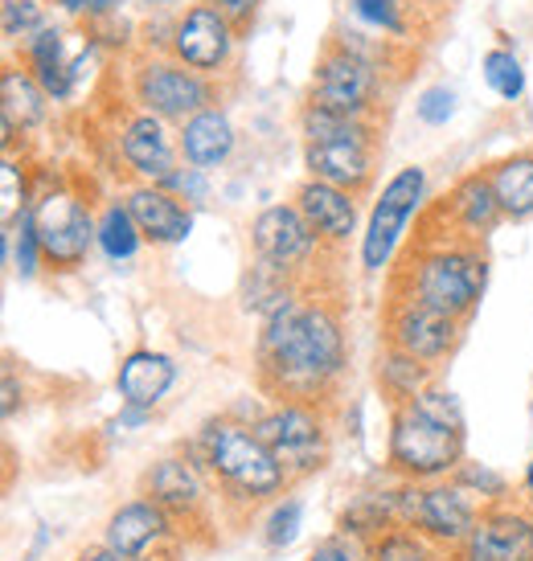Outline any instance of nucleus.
Segmentation results:
<instances>
[{
  "mask_svg": "<svg viewBox=\"0 0 533 561\" xmlns=\"http://www.w3.org/2000/svg\"><path fill=\"white\" fill-rule=\"evenodd\" d=\"M377 386H382V393H386L394 405H407L431 386V365H423L419 357H410L402 348L386 344V348L377 353Z\"/></svg>",
  "mask_w": 533,
  "mask_h": 561,
  "instance_id": "26",
  "label": "nucleus"
},
{
  "mask_svg": "<svg viewBox=\"0 0 533 561\" xmlns=\"http://www.w3.org/2000/svg\"><path fill=\"white\" fill-rule=\"evenodd\" d=\"M407 4H415V0H407ZM419 4H423V0H419Z\"/></svg>",
  "mask_w": 533,
  "mask_h": 561,
  "instance_id": "48",
  "label": "nucleus"
},
{
  "mask_svg": "<svg viewBox=\"0 0 533 561\" xmlns=\"http://www.w3.org/2000/svg\"><path fill=\"white\" fill-rule=\"evenodd\" d=\"M382 328H386V344L419 357L423 365H440L460 341L464 320L431 308V304L415 299L410 291H394L390 304H386V316H382Z\"/></svg>",
  "mask_w": 533,
  "mask_h": 561,
  "instance_id": "13",
  "label": "nucleus"
},
{
  "mask_svg": "<svg viewBox=\"0 0 533 561\" xmlns=\"http://www.w3.org/2000/svg\"><path fill=\"white\" fill-rule=\"evenodd\" d=\"M254 431L275 451V459L287 471V480L320 471L325 455H329V426H325V414L313 402L271 405L263 419L254 422Z\"/></svg>",
  "mask_w": 533,
  "mask_h": 561,
  "instance_id": "11",
  "label": "nucleus"
},
{
  "mask_svg": "<svg viewBox=\"0 0 533 561\" xmlns=\"http://www.w3.org/2000/svg\"><path fill=\"white\" fill-rule=\"evenodd\" d=\"M296 209L308 218L325 247H345L349 238L358 234V193H349V188L308 176L296 188Z\"/></svg>",
  "mask_w": 533,
  "mask_h": 561,
  "instance_id": "19",
  "label": "nucleus"
},
{
  "mask_svg": "<svg viewBox=\"0 0 533 561\" xmlns=\"http://www.w3.org/2000/svg\"><path fill=\"white\" fill-rule=\"evenodd\" d=\"M427 197V169L419 164H407L398 169L382 185L374 209H370V221H365V234H361V271H386L394 263V254L407 238L410 218L419 214V205Z\"/></svg>",
  "mask_w": 533,
  "mask_h": 561,
  "instance_id": "10",
  "label": "nucleus"
},
{
  "mask_svg": "<svg viewBox=\"0 0 533 561\" xmlns=\"http://www.w3.org/2000/svg\"><path fill=\"white\" fill-rule=\"evenodd\" d=\"M33 226H37L46 263L54 271H75L87 263L91 247H99V218L91 214V205L82 202L79 188L70 185H54L46 193H37Z\"/></svg>",
  "mask_w": 533,
  "mask_h": 561,
  "instance_id": "9",
  "label": "nucleus"
},
{
  "mask_svg": "<svg viewBox=\"0 0 533 561\" xmlns=\"http://www.w3.org/2000/svg\"><path fill=\"white\" fill-rule=\"evenodd\" d=\"M480 75H485L488 91L497 94L501 103H521V94H525V66L513 49L504 46H492L480 58Z\"/></svg>",
  "mask_w": 533,
  "mask_h": 561,
  "instance_id": "28",
  "label": "nucleus"
},
{
  "mask_svg": "<svg viewBox=\"0 0 533 561\" xmlns=\"http://www.w3.org/2000/svg\"><path fill=\"white\" fill-rule=\"evenodd\" d=\"M21 62L30 66H54V62H70L66 58V33L63 25H46V30H37L33 37L21 42Z\"/></svg>",
  "mask_w": 533,
  "mask_h": 561,
  "instance_id": "35",
  "label": "nucleus"
},
{
  "mask_svg": "<svg viewBox=\"0 0 533 561\" xmlns=\"http://www.w3.org/2000/svg\"><path fill=\"white\" fill-rule=\"evenodd\" d=\"M202 459L205 468L222 480L226 492H235L238 500L247 504H259L266 496H280L287 488V471L275 459V451L266 447L254 426H242V422L230 419H214L205 422L202 431Z\"/></svg>",
  "mask_w": 533,
  "mask_h": 561,
  "instance_id": "4",
  "label": "nucleus"
},
{
  "mask_svg": "<svg viewBox=\"0 0 533 561\" xmlns=\"http://www.w3.org/2000/svg\"><path fill=\"white\" fill-rule=\"evenodd\" d=\"M521 492H525V504L533 508V459H530V468H525V476H521Z\"/></svg>",
  "mask_w": 533,
  "mask_h": 561,
  "instance_id": "46",
  "label": "nucleus"
},
{
  "mask_svg": "<svg viewBox=\"0 0 533 561\" xmlns=\"http://www.w3.org/2000/svg\"><path fill=\"white\" fill-rule=\"evenodd\" d=\"M443 218L452 226L447 238H460V242H480L485 234H492V226L501 221V205H497V193H492V181H488V169L468 172L452 185V193L443 197Z\"/></svg>",
  "mask_w": 533,
  "mask_h": 561,
  "instance_id": "18",
  "label": "nucleus"
},
{
  "mask_svg": "<svg viewBox=\"0 0 533 561\" xmlns=\"http://www.w3.org/2000/svg\"><path fill=\"white\" fill-rule=\"evenodd\" d=\"M165 188H169L173 197H181L185 205H202L205 193H209V172L193 169V164H181V169L165 181Z\"/></svg>",
  "mask_w": 533,
  "mask_h": 561,
  "instance_id": "38",
  "label": "nucleus"
},
{
  "mask_svg": "<svg viewBox=\"0 0 533 561\" xmlns=\"http://www.w3.org/2000/svg\"><path fill=\"white\" fill-rule=\"evenodd\" d=\"M140 561H152V558H140Z\"/></svg>",
  "mask_w": 533,
  "mask_h": 561,
  "instance_id": "49",
  "label": "nucleus"
},
{
  "mask_svg": "<svg viewBox=\"0 0 533 561\" xmlns=\"http://www.w3.org/2000/svg\"><path fill=\"white\" fill-rule=\"evenodd\" d=\"M173 533V516L160 508L157 500H127L111 513L107 529H103V546L120 553L124 561L148 558V549H157L165 537Z\"/></svg>",
  "mask_w": 533,
  "mask_h": 561,
  "instance_id": "17",
  "label": "nucleus"
},
{
  "mask_svg": "<svg viewBox=\"0 0 533 561\" xmlns=\"http://www.w3.org/2000/svg\"><path fill=\"white\" fill-rule=\"evenodd\" d=\"M480 500L464 483H398V525L423 533L435 549H460L480 525Z\"/></svg>",
  "mask_w": 533,
  "mask_h": 561,
  "instance_id": "6",
  "label": "nucleus"
},
{
  "mask_svg": "<svg viewBox=\"0 0 533 561\" xmlns=\"http://www.w3.org/2000/svg\"><path fill=\"white\" fill-rule=\"evenodd\" d=\"M299 529H304V504H299L296 496H287L271 508V516H266V525H263V537L271 549H287L299 537Z\"/></svg>",
  "mask_w": 533,
  "mask_h": 561,
  "instance_id": "34",
  "label": "nucleus"
},
{
  "mask_svg": "<svg viewBox=\"0 0 533 561\" xmlns=\"http://www.w3.org/2000/svg\"><path fill=\"white\" fill-rule=\"evenodd\" d=\"M214 4H218L222 13L230 16V25L242 33L254 21V16H259V4H263V0H214Z\"/></svg>",
  "mask_w": 533,
  "mask_h": 561,
  "instance_id": "42",
  "label": "nucleus"
},
{
  "mask_svg": "<svg viewBox=\"0 0 533 561\" xmlns=\"http://www.w3.org/2000/svg\"><path fill=\"white\" fill-rule=\"evenodd\" d=\"M488 283V259L480 254L476 242H460V238H435L410 254V263L398 275L394 291H410L431 308L468 320L476 304L485 296Z\"/></svg>",
  "mask_w": 533,
  "mask_h": 561,
  "instance_id": "2",
  "label": "nucleus"
},
{
  "mask_svg": "<svg viewBox=\"0 0 533 561\" xmlns=\"http://www.w3.org/2000/svg\"><path fill=\"white\" fill-rule=\"evenodd\" d=\"M455 561H492V558H488L485 549H480V546H476V541H472V537H468L464 546L455 549Z\"/></svg>",
  "mask_w": 533,
  "mask_h": 561,
  "instance_id": "44",
  "label": "nucleus"
},
{
  "mask_svg": "<svg viewBox=\"0 0 533 561\" xmlns=\"http://www.w3.org/2000/svg\"><path fill=\"white\" fill-rule=\"evenodd\" d=\"M488 181H492V193H497V205H501V218H533V152L497 160L488 169Z\"/></svg>",
  "mask_w": 533,
  "mask_h": 561,
  "instance_id": "25",
  "label": "nucleus"
},
{
  "mask_svg": "<svg viewBox=\"0 0 533 561\" xmlns=\"http://www.w3.org/2000/svg\"><path fill=\"white\" fill-rule=\"evenodd\" d=\"M251 247H254V259L280 266L287 275H296V271H304L320 254L325 242L316 238V230L296 209V202H283V205H266L263 214L251 221Z\"/></svg>",
  "mask_w": 533,
  "mask_h": 561,
  "instance_id": "15",
  "label": "nucleus"
},
{
  "mask_svg": "<svg viewBox=\"0 0 533 561\" xmlns=\"http://www.w3.org/2000/svg\"><path fill=\"white\" fill-rule=\"evenodd\" d=\"M235 49L238 30L214 0L189 4L185 13L173 21V30H169V54L177 62H185L189 70L205 75V79H218L222 70L235 62Z\"/></svg>",
  "mask_w": 533,
  "mask_h": 561,
  "instance_id": "12",
  "label": "nucleus"
},
{
  "mask_svg": "<svg viewBox=\"0 0 533 561\" xmlns=\"http://www.w3.org/2000/svg\"><path fill=\"white\" fill-rule=\"evenodd\" d=\"M115 144H120V160L140 185H165L181 169V140L160 115L132 111L115 131Z\"/></svg>",
  "mask_w": 533,
  "mask_h": 561,
  "instance_id": "14",
  "label": "nucleus"
},
{
  "mask_svg": "<svg viewBox=\"0 0 533 561\" xmlns=\"http://www.w3.org/2000/svg\"><path fill=\"white\" fill-rule=\"evenodd\" d=\"M455 103H460V99H455L452 87H427V91L415 99V115H419L427 127H447L455 115Z\"/></svg>",
  "mask_w": 533,
  "mask_h": 561,
  "instance_id": "37",
  "label": "nucleus"
},
{
  "mask_svg": "<svg viewBox=\"0 0 533 561\" xmlns=\"http://www.w3.org/2000/svg\"><path fill=\"white\" fill-rule=\"evenodd\" d=\"M115 4H124V0H115Z\"/></svg>",
  "mask_w": 533,
  "mask_h": 561,
  "instance_id": "50",
  "label": "nucleus"
},
{
  "mask_svg": "<svg viewBox=\"0 0 533 561\" xmlns=\"http://www.w3.org/2000/svg\"><path fill=\"white\" fill-rule=\"evenodd\" d=\"M16 398H21V390H16V374L13 369H4V402H0L4 419H13L16 414Z\"/></svg>",
  "mask_w": 533,
  "mask_h": 561,
  "instance_id": "43",
  "label": "nucleus"
},
{
  "mask_svg": "<svg viewBox=\"0 0 533 561\" xmlns=\"http://www.w3.org/2000/svg\"><path fill=\"white\" fill-rule=\"evenodd\" d=\"M407 405H415L419 414H427V419H435V422H443V426H452V431H464V410H460V398L455 393H447V390H435V386H427L415 402H407Z\"/></svg>",
  "mask_w": 533,
  "mask_h": 561,
  "instance_id": "36",
  "label": "nucleus"
},
{
  "mask_svg": "<svg viewBox=\"0 0 533 561\" xmlns=\"http://www.w3.org/2000/svg\"><path fill=\"white\" fill-rule=\"evenodd\" d=\"M177 140H181V160L193 164V169L202 172H214L218 164L230 160L235 152V124H230V115L214 103V107L197 111L193 119L177 127Z\"/></svg>",
  "mask_w": 533,
  "mask_h": 561,
  "instance_id": "20",
  "label": "nucleus"
},
{
  "mask_svg": "<svg viewBox=\"0 0 533 561\" xmlns=\"http://www.w3.org/2000/svg\"><path fill=\"white\" fill-rule=\"evenodd\" d=\"M140 226L132 218V209L124 202H107V209L99 214V250L107 263H127L140 254Z\"/></svg>",
  "mask_w": 533,
  "mask_h": 561,
  "instance_id": "27",
  "label": "nucleus"
},
{
  "mask_svg": "<svg viewBox=\"0 0 533 561\" xmlns=\"http://www.w3.org/2000/svg\"><path fill=\"white\" fill-rule=\"evenodd\" d=\"M386 463L402 483L452 480L464 463V431L427 419L415 405H394Z\"/></svg>",
  "mask_w": 533,
  "mask_h": 561,
  "instance_id": "5",
  "label": "nucleus"
},
{
  "mask_svg": "<svg viewBox=\"0 0 533 561\" xmlns=\"http://www.w3.org/2000/svg\"><path fill=\"white\" fill-rule=\"evenodd\" d=\"M299 131H304V169L313 181H329L349 193L370 188L377 157V127L370 119H341L332 111L304 103Z\"/></svg>",
  "mask_w": 533,
  "mask_h": 561,
  "instance_id": "3",
  "label": "nucleus"
},
{
  "mask_svg": "<svg viewBox=\"0 0 533 561\" xmlns=\"http://www.w3.org/2000/svg\"><path fill=\"white\" fill-rule=\"evenodd\" d=\"M353 13L377 33L410 37V4L407 0H353Z\"/></svg>",
  "mask_w": 533,
  "mask_h": 561,
  "instance_id": "32",
  "label": "nucleus"
},
{
  "mask_svg": "<svg viewBox=\"0 0 533 561\" xmlns=\"http://www.w3.org/2000/svg\"><path fill=\"white\" fill-rule=\"evenodd\" d=\"M472 541L485 549L492 561H533V513L492 504L485 508Z\"/></svg>",
  "mask_w": 533,
  "mask_h": 561,
  "instance_id": "23",
  "label": "nucleus"
},
{
  "mask_svg": "<svg viewBox=\"0 0 533 561\" xmlns=\"http://www.w3.org/2000/svg\"><path fill=\"white\" fill-rule=\"evenodd\" d=\"M148 500H157L169 516H193L205 504V480L193 459L169 455L148 471Z\"/></svg>",
  "mask_w": 533,
  "mask_h": 561,
  "instance_id": "24",
  "label": "nucleus"
},
{
  "mask_svg": "<svg viewBox=\"0 0 533 561\" xmlns=\"http://www.w3.org/2000/svg\"><path fill=\"white\" fill-rule=\"evenodd\" d=\"M308 103L320 111H332L341 119H370L382 107V62L341 46L332 37L329 46L320 49Z\"/></svg>",
  "mask_w": 533,
  "mask_h": 561,
  "instance_id": "7",
  "label": "nucleus"
},
{
  "mask_svg": "<svg viewBox=\"0 0 533 561\" xmlns=\"http://www.w3.org/2000/svg\"><path fill=\"white\" fill-rule=\"evenodd\" d=\"M455 483H464L472 496L480 500H501V492H504V480L497 476V471H488V468H476V463H460V471L452 476Z\"/></svg>",
  "mask_w": 533,
  "mask_h": 561,
  "instance_id": "39",
  "label": "nucleus"
},
{
  "mask_svg": "<svg viewBox=\"0 0 533 561\" xmlns=\"http://www.w3.org/2000/svg\"><path fill=\"white\" fill-rule=\"evenodd\" d=\"M13 230V271L21 279H33L42 263H46V250H42V238H37V226H33V209H25Z\"/></svg>",
  "mask_w": 533,
  "mask_h": 561,
  "instance_id": "33",
  "label": "nucleus"
},
{
  "mask_svg": "<svg viewBox=\"0 0 533 561\" xmlns=\"http://www.w3.org/2000/svg\"><path fill=\"white\" fill-rule=\"evenodd\" d=\"M349 365L345 324L325 299H292L263 320L259 374L280 402H320Z\"/></svg>",
  "mask_w": 533,
  "mask_h": 561,
  "instance_id": "1",
  "label": "nucleus"
},
{
  "mask_svg": "<svg viewBox=\"0 0 533 561\" xmlns=\"http://www.w3.org/2000/svg\"><path fill=\"white\" fill-rule=\"evenodd\" d=\"M79 561H124V558H120V553H111V549L103 546V549H91V553H82Z\"/></svg>",
  "mask_w": 533,
  "mask_h": 561,
  "instance_id": "45",
  "label": "nucleus"
},
{
  "mask_svg": "<svg viewBox=\"0 0 533 561\" xmlns=\"http://www.w3.org/2000/svg\"><path fill=\"white\" fill-rule=\"evenodd\" d=\"M177 386V365L169 353H157V348H136L127 353L120 374H115V390L124 398V405H136V410H152L160 405V398Z\"/></svg>",
  "mask_w": 533,
  "mask_h": 561,
  "instance_id": "22",
  "label": "nucleus"
},
{
  "mask_svg": "<svg viewBox=\"0 0 533 561\" xmlns=\"http://www.w3.org/2000/svg\"><path fill=\"white\" fill-rule=\"evenodd\" d=\"M0 214H4V230L16 226V218L33 209L30 205V172L25 164L13 157V152H4V164H0Z\"/></svg>",
  "mask_w": 533,
  "mask_h": 561,
  "instance_id": "30",
  "label": "nucleus"
},
{
  "mask_svg": "<svg viewBox=\"0 0 533 561\" xmlns=\"http://www.w3.org/2000/svg\"><path fill=\"white\" fill-rule=\"evenodd\" d=\"M132 99L148 115H160L169 124H185L197 111L214 107L218 91H214V79L189 70L173 54H144L132 70Z\"/></svg>",
  "mask_w": 533,
  "mask_h": 561,
  "instance_id": "8",
  "label": "nucleus"
},
{
  "mask_svg": "<svg viewBox=\"0 0 533 561\" xmlns=\"http://www.w3.org/2000/svg\"><path fill=\"white\" fill-rule=\"evenodd\" d=\"M49 94L42 82L33 79L30 66H4L0 75V131H4V148H13L16 131H33L46 119Z\"/></svg>",
  "mask_w": 533,
  "mask_h": 561,
  "instance_id": "21",
  "label": "nucleus"
},
{
  "mask_svg": "<svg viewBox=\"0 0 533 561\" xmlns=\"http://www.w3.org/2000/svg\"><path fill=\"white\" fill-rule=\"evenodd\" d=\"M46 25V0H0V30L13 46H21L25 37H33Z\"/></svg>",
  "mask_w": 533,
  "mask_h": 561,
  "instance_id": "31",
  "label": "nucleus"
},
{
  "mask_svg": "<svg viewBox=\"0 0 533 561\" xmlns=\"http://www.w3.org/2000/svg\"><path fill=\"white\" fill-rule=\"evenodd\" d=\"M370 561H435V546L427 541L423 533L394 525L390 533L370 541Z\"/></svg>",
  "mask_w": 533,
  "mask_h": 561,
  "instance_id": "29",
  "label": "nucleus"
},
{
  "mask_svg": "<svg viewBox=\"0 0 533 561\" xmlns=\"http://www.w3.org/2000/svg\"><path fill=\"white\" fill-rule=\"evenodd\" d=\"M58 9L70 16H82V21H107L120 4L115 0H58Z\"/></svg>",
  "mask_w": 533,
  "mask_h": 561,
  "instance_id": "41",
  "label": "nucleus"
},
{
  "mask_svg": "<svg viewBox=\"0 0 533 561\" xmlns=\"http://www.w3.org/2000/svg\"><path fill=\"white\" fill-rule=\"evenodd\" d=\"M148 9H169V4H185V0H144Z\"/></svg>",
  "mask_w": 533,
  "mask_h": 561,
  "instance_id": "47",
  "label": "nucleus"
},
{
  "mask_svg": "<svg viewBox=\"0 0 533 561\" xmlns=\"http://www.w3.org/2000/svg\"><path fill=\"white\" fill-rule=\"evenodd\" d=\"M308 561H370V546L358 541V537H349V533H341V537L320 541Z\"/></svg>",
  "mask_w": 533,
  "mask_h": 561,
  "instance_id": "40",
  "label": "nucleus"
},
{
  "mask_svg": "<svg viewBox=\"0 0 533 561\" xmlns=\"http://www.w3.org/2000/svg\"><path fill=\"white\" fill-rule=\"evenodd\" d=\"M124 205L140 226L144 242H152V247H181L193 234V209L165 185H140L136 181L124 193Z\"/></svg>",
  "mask_w": 533,
  "mask_h": 561,
  "instance_id": "16",
  "label": "nucleus"
}]
</instances>
